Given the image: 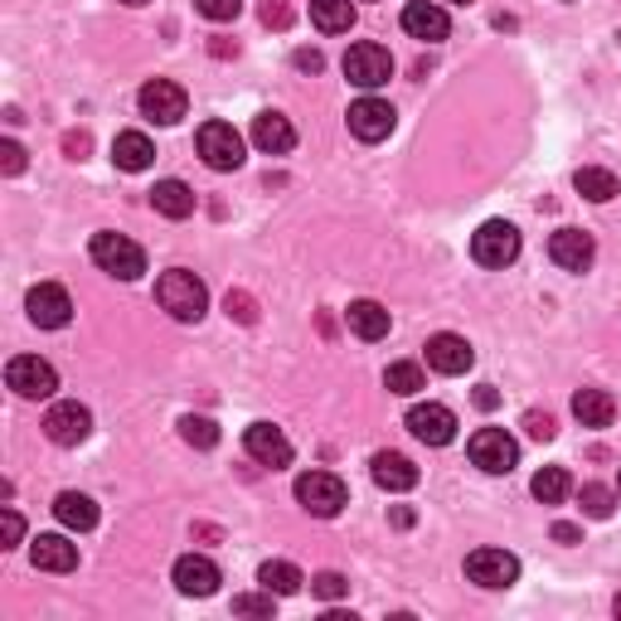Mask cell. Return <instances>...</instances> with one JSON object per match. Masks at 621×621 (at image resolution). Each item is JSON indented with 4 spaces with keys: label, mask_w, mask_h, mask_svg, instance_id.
Instances as JSON below:
<instances>
[{
    "label": "cell",
    "mask_w": 621,
    "mask_h": 621,
    "mask_svg": "<svg viewBox=\"0 0 621 621\" xmlns=\"http://www.w3.org/2000/svg\"><path fill=\"white\" fill-rule=\"evenodd\" d=\"M223 307H229V315H233V321H243V325L258 321V307H253V297H248V292H229V297H223Z\"/></svg>",
    "instance_id": "38"
},
{
    "label": "cell",
    "mask_w": 621,
    "mask_h": 621,
    "mask_svg": "<svg viewBox=\"0 0 621 621\" xmlns=\"http://www.w3.org/2000/svg\"><path fill=\"white\" fill-rule=\"evenodd\" d=\"M243 452L258 461V467H292V442H287L282 428H272V422H253V428L243 432Z\"/></svg>",
    "instance_id": "13"
},
{
    "label": "cell",
    "mask_w": 621,
    "mask_h": 621,
    "mask_svg": "<svg viewBox=\"0 0 621 621\" xmlns=\"http://www.w3.org/2000/svg\"><path fill=\"white\" fill-rule=\"evenodd\" d=\"M176 588L184 592V598H209V592L219 588V568L214 559H204V553H184V559H176Z\"/></svg>",
    "instance_id": "17"
},
{
    "label": "cell",
    "mask_w": 621,
    "mask_h": 621,
    "mask_svg": "<svg viewBox=\"0 0 621 621\" xmlns=\"http://www.w3.org/2000/svg\"><path fill=\"white\" fill-rule=\"evenodd\" d=\"M403 30L413 39H428V44H438V39L452 34V20H447V10L438 0H413V6L403 10Z\"/></svg>",
    "instance_id": "19"
},
{
    "label": "cell",
    "mask_w": 621,
    "mask_h": 621,
    "mask_svg": "<svg viewBox=\"0 0 621 621\" xmlns=\"http://www.w3.org/2000/svg\"><path fill=\"white\" fill-rule=\"evenodd\" d=\"M617 617H621V598H617Z\"/></svg>",
    "instance_id": "50"
},
{
    "label": "cell",
    "mask_w": 621,
    "mask_h": 621,
    "mask_svg": "<svg viewBox=\"0 0 621 621\" xmlns=\"http://www.w3.org/2000/svg\"><path fill=\"white\" fill-rule=\"evenodd\" d=\"M292 63H297V69H301V73H321V69H325V59H321V49H297V54H292Z\"/></svg>",
    "instance_id": "41"
},
{
    "label": "cell",
    "mask_w": 621,
    "mask_h": 621,
    "mask_svg": "<svg viewBox=\"0 0 621 621\" xmlns=\"http://www.w3.org/2000/svg\"><path fill=\"white\" fill-rule=\"evenodd\" d=\"M30 559H34V568H44V573H73L78 544H69L63 534H39L30 544Z\"/></svg>",
    "instance_id": "22"
},
{
    "label": "cell",
    "mask_w": 621,
    "mask_h": 621,
    "mask_svg": "<svg viewBox=\"0 0 621 621\" xmlns=\"http://www.w3.org/2000/svg\"><path fill=\"white\" fill-rule=\"evenodd\" d=\"M258 583L268 588V592H277V598H292V592H301V583H307V578H301V568H297V563L268 559V563L258 568Z\"/></svg>",
    "instance_id": "29"
},
{
    "label": "cell",
    "mask_w": 621,
    "mask_h": 621,
    "mask_svg": "<svg viewBox=\"0 0 621 621\" xmlns=\"http://www.w3.org/2000/svg\"><path fill=\"white\" fill-rule=\"evenodd\" d=\"M447 6H475V0H447Z\"/></svg>",
    "instance_id": "48"
},
{
    "label": "cell",
    "mask_w": 621,
    "mask_h": 621,
    "mask_svg": "<svg viewBox=\"0 0 621 621\" xmlns=\"http://www.w3.org/2000/svg\"><path fill=\"white\" fill-rule=\"evenodd\" d=\"M369 475H374L379 491H393V495H403V491L418 485V467L403 452H379L374 461H369Z\"/></svg>",
    "instance_id": "20"
},
{
    "label": "cell",
    "mask_w": 621,
    "mask_h": 621,
    "mask_svg": "<svg viewBox=\"0 0 621 621\" xmlns=\"http://www.w3.org/2000/svg\"><path fill=\"white\" fill-rule=\"evenodd\" d=\"M524 428H530V438H534V442H553V432H559L549 413H524Z\"/></svg>",
    "instance_id": "39"
},
{
    "label": "cell",
    "mask_w": 621,
    "mask_h": 621,
    "mask_svg": "<svg viewBox=\"0 0 621 621\" xmlns=\"http://www.w3.org/2000/svg\"><path fill=\"white\" fill-rule=\"evenodd\" d=\"M311 592H315V598H325V602H335V598H345V592H350V583H345V573L325 568V573L311 578Z\"/></svg>",
    "instance_id": "35"
},
{
    "label": "cell",
    "mask_w": 621,
    "mask_h": 621,
    "mask_svg": "<svg viewBox=\"0 0 621 621\" xmlns=\"http://www.w3.org/2000/svg\"><path fill=\"white\" fill-rule=\"evenodd\" d=\"M253 147L262 156H287L297 147V127L282 112H258L253 117Z\"/></svg>",
    "instance_id": "21"
},
{
    "label": "cell",
    "mask_w": 621,
    "mask_h": 621,
    "mask_svg": "<svg viewBox=\"0 0 621 621\" xmlns=\"http://www.w3.org/2000/svg\"><path fill=\"white\" fill-rule=\"evenodd\" d=\"M156 301H161V311H170L176 321H200V315L209 311V292H204V282L194 272H184V268H170L161 272V282H156Z\"/></svg>",
    "instance_id": "1"
},
{
    "label": "cell",
    "mask_w": 621,
    "mask_h": 621,
    "mask_svg": "<svg viewBox=\"0 0 621 621\" xmlns=\"http://www.w3.org/2000/svg\"><path fill=\"white\" fill-rule=\"evenodd\" d=\"M311 24L321 34H345L354 24V0H311Z\"/></svg>",
    "instance_id": "28"
},
{
    "label": "cell",
    "mask_w": 621,
    "mask_h": 621,
    "mask_svg": "<svg viewBox=\"0 0 621 621\" xmlns=\"http://www.w3.org/2000/svg\"><path fill=\"white\" fill-rule=\"evenodd\" d=\"M272 598L277 592H268V588H262V598L258 592H243V598H233V612L238 617H272Z\"/></svg>",
    "instance_id": "36"
},
{
    "label": "cell",
    "mask_w": 621,
    "mask_h": 621,
    "mask_svg": "<svg viewBox=\"0 0 621 621\" xmlns=\"http://www.w3.org/2000/svg\"><path fill=\"white\" fill-rule=\"evenodd\" d=\"M297 500H301V510H311L315 520H335L340 510H345V481L340 475H330V471H307V475H297Z\"/></svg>",
    "instance_id": "3"
},
{
    "label": "cell",
    "mask_w": 621,
    "mask_h": 621,
    "mask_svg": "<svg viewBox=\"0 0 621 621\" xmlns=\"http://www.w3.org/2000/svg\"><path fill=\"white\" fill-rule=\"evenodd\" d=\"M54 514H59V524H69V530H78V534H88L92 524H98V505H92L83 491H63L54 500Z\"/></svg>",
    "instance_id": "27"
},
{
    "label": "cell",
    "mask_w": 621,
    "mask_h": 621,
    "mask_svg": "<svg viewBox=\"0 0 621 621\" xmlns=\"http://www.w3.org/2000/svg\"><path fill=\"white\" fill-rule=\"evenodd\" d=\"M553 539H559V544H578L583 530H578V524H553Z\"/></svg>",
    "instance_id": "44"
},
{
    "label": "cell",
    "mask_w": 621,
    "mask_h": 621,
    "mask_svg": "<svg viewBox=\"0 0 621 621\" xmlns=\"http://www.w3.org/2000/svg\"><path fill=\"white\" fill-rule=\"evenodd\" d=\"M122 6H147V0H122Z\"/></svg>",
    "instance_id": "49"
},
{
    "label": "cell",
    "mask_w": 621,
    "mask_h": 621,
    "mask_svg": "<svg viewBox=\"0 0 621 621\" xmlns=\"http://www.w3.org/2000/svg\"><path fill=\"white\" fill-rule=\"evenodd\" d=\"M345 122H350V131H354V137L374 147V141H384V137H389L399 117H393V108H389L384 98H360V102H350Z\"/></svg>",
    "instance_id": "14"
},
{
    "label": "cell",
    "mask_w": 621,
    "mask_h": 621,
    "mask_svg": "<svg viewBox=\"0 0 621 621\" xmlns=\"http://www.w3.org/2000/svg\"><path fill=\"white\" fill-rule=\"evenodd\" d=\"M612 505H617V495L607 491V485H583V514L588 520H607Z\"/></svg>",
    "instance_id": "34"
},
{
    "label": "cell",
    "mask_w": 621,
    "mask_h": 621,
    "mask_svg": "<svg viewBox=\"0 0 621 621\" xmlns=\"http://www.w3.org/2000/svg\"><path fill=\"white\" fill-rule=\"evenodd\" d=\"M345 321H350V330H354V335H360V340H384L389 335V311L384 307H379V301H350V311H345Z\"/></svg>",
    "instance_id": "26"
},
{
    "label": "cell",
    "mask_w": 621,
    "mask_h": 621,
    "mask_svg": "<svg viewBox=\"0 0 621 621\" xmlns=\"http://www.w3.org/2000/svg\"><path fill=\"white\" fill-rule=\"evenodd\" d=\"M549 258L559 262L563 272H588L592 258H598V243H592V233H583V229H559L549 238Z\"/></svg>",
    "instance_id": "16"
},
{
    "label": "cell",
    "mask_w": 621,
    "mask_h": 621,
    "mask_svg": "<svg viewBox=\"0 0 621 621\" xmlns=\"http://www.w3.org/2000/svg\"><path fill=\"white\" fill-rule=\"evenodd\" d=\"M617 491H621V481H617Z\"/></svg>",
    "instance_id": "51"
},
{
    "label": "cell",
    "mask_w": 621,
    "mask_h": 621,
    "mask_svg": "<svg viewBox=\"0 0 621 621\" xmlns=\"http://www.w3.org/2000/svg\"><path fill=\"white\" fill-rule=\"evenodd\" d=\"M44 432H49V442L54 447H78V442H88V432H92V413L83 403L63 399V403H54L44 413Z\"/></svg>",
    "instance_id": "12"
},
{
    "label": "cell",
    "mask_w": 621,
    "mask_h": 621,
    "mask_svg": "<svg viewBox=\"0 0 621 621\" xmlns=\"http://www.w3.org/2000/svg\"><path fill=\"white\" fill-rule=\"evenodd\" d=\"M0 170H6V176H20V170H24V151L16 147V141H6V147H0Z\"/></svg>",
    "instance_id": "40"
},
{
    "label": "cell",
    "mask_w": 621,
    "mask_h": 621,
    "mask_svg": "<svg viewBox=\"0 0 621 621\" xmlns=\"http://www.w3.org/2000/svg\"><path fill=\"white\" fill-rule=\"evenodd\" d=\"M63 147H69V156H73V161H83V151H88V137H83V131H78V137H69V141H63Z\"/></svg>",
    "instance_id": "45"
},
{
    "label": "cell",
    "mask_w": 621,
    "mask_h": 621,
    "mask_svg": "<svg viewBox=\"0 0 621 621\" xmlns=\"http://www.w3.org/2000/svg\"><path fill=\"white\" fill-rule=\"evenodd\" d=\"M194 147H200L209 170H238L243 166V137H238L229 122H204L200 137H194Z\"/></svg>",
    "instance_id": "8"
},
{
    "label": "cell",
    "mask_w": 621,
    "mask_h": 621,
    "mask_svg": "<svg viewBox=\"0 0 621 621\" xmlns=\"http://www.w3.org/2000/svg\"><path fill=\"white\" fill-rule=\"evenodd\" d=\"M467 452H471V461H475V467H481L485 475H510L514 461H520V442H514L505 428H481V432L471 438Z\"/></svg>",
    "instance_id": "5"
},
{
    "label": "cell",
    "mask_w": 621,
    "mask_h": 621,
    "mask_svg": "<svg viewBox=\"0 0 621 621\" xmlns=\"http://www.w3.org/2000/svg\"><path fill=\"white\" fill-rule=\"evenodd\" d=\"M24 311H30V321L39 330H63V325L73 321V301H69V292H63L59 282L30 287V297H24Z\"/></svg>",
    "instance_id": "10"
},
{
    "label": "cell",
    "mask_w": 621,
    "mask_h": 621,
    "mask_svg": "<svg viewBox=\"0 0 621 621\" xmlns=\"http://www.w3.org/2000/svg\"><path fill=\"white\" fill-rule=\"evenodd\" d=\"M112 161H117V170H147L151 161H156V147H151V137L147 131H122V137L112 141Z\"/></svg>",
    "instance_id": "25"
},
{
    "label": "cell",
    "mask_w": 621,
    "mask_h": 621,
    "mask_svg": "<svg viewBox=\"0 0 621 621\" xmlns=\"http://www.w3.org/2000/svg\"><path fill=\"white\" fill-rule=\"evenodd\" d=\"M92 262L117 282H137L147 272V253L122 233H92Z\"/></svg>",
    "instance_id": "2"
},
{
    "label": "cell",
    "mask_w": 621,
    "mask_h": 621,
    "mask_svg": "<svg viewBox=\"0 0 621 621\" xmlns=\"http://www.w3.org/2000/svg\"><path fill=\"white\" fill-rule=\"evenodd\" d=\"M180 438L190 442V447H200V452H209V447H219V428H214V418L184 413V418H180Z\"/></svg>",
    "instance_id": "33"
},
{
    "label": "cell",
    "mask_w": 621,
    "mask_h": 621,
    "mask_svg": "<svg viewBox=\"0 0 621 621\" xmlns=\"http://www.w3.org/2000/svg\"><path fill=\"white\" fill-rule=\"evenodd\" d=\"M408 432L428 447H447L457 438V413L442 408V403H418L413 413H408Z\"/></svg>",
    "instance_id": "15"
},
{
    "label": "cell",
    "mask_w": 621,
    "mask_h": 621,
    "mask_svg": "<svg viewBox=\"0 0 621 621\" xmlns=\"http://www.w3.org/2000/svg\"><path fill=\"white\" fill-rule=\"evenodd\" d=\"M24 539V520H20V510H6V549H16Z\"/></svg>",
    "instance_id": "42"
},
{
    "label": "cell",
    "mask_w": 621,
    "mask_h": 621,
    "mask_svg": "<svg viewBox=\"0 0 621 621\" xmlns=\"http://www.w3.org/2000/svg\"><path fill=\"white\" fill-rule=\"evenodd\" d=\"M151 209L156 214H166V219H190L194 214V190L184 180H156Z\"/></svg>",
    "instance_id": "24"
},
{
    "label": "cell",
    "mask_w": 621,
    "mask_h": 621,
    "mask_svg": "<svg viewBox=\"0 0 621 621\" xmlns=\"http://www.w3.org/2000/svg\"><path fill=\"white\" fill-rule=\"evenodd\" d=\"M530 491H534L539 505H563L568 491H573V475H568L563 467H544V471H534Z\"/></svg>",
    "instance_id": "31"
},
{
    "label": "cell",
    "mask_w": 621,
    "mask_h": 621,
    "mask_svg": "<svg viewBox=\"0 0 621 621\" xmlns=\"http://www.w3.org/2000/svg\"><path fill=\"white\" fill-rule=\"evenodd\" d=\"M573 418L583 422V428H612L617 399L607 389H578L573 393Z\"/></svg>",
    "instance_id": "23"
},
{
    "label": "cell",
    "mask_w": 621,
    "mask_h": 621,
    "mask_svg": "<svg viewBox=\"0 0 621 621\" xmlns=\"http://www.w3.org/2000/svg\"><path fill=\"white\" fill-rule=\"evenodd\" d=\"M194 10H200L204 20L223 24V20H238V10H243V0H194Z\"/></svg>",
    "instance_id": "37"
},
{
    "label": "cell",
    "mask_w": 621,
    "mask_h": 621,
    "mask_svg": "<svg viewBox=\"0 0 621 621\" xmlns=\"http://www.w3.org/2000/svg\"><path fill=\"white\" fill-rule=\"evenodd\" d=\"M393 524H399V530H408V524H413V510L399 505V510H393Z\"/></svg>",
    "instance_id": "47"
},
{
    "label": "cell",
    "mask_w": 621,
    "mask_h": 621,
    "mask_svg": "<svg viewBox=\"0 0 621 621\" xmlns=\"http://www.w3.org/2000/svg\"><path fill=\"white\" fill-rule=\"evenodd\" d=\"M495 403H500L495 389H475V408H495Z\"/></svg>",
    "instance_id": "46"
},
{
    "label": "cell",
    "mask_w": 621,
    "mask_h": 621,
    "mask_svg": "<svg viewBox=\"0 0 621 621\" xmlns=\"http://www.w3.org/2000/svg\"><path fill=\"white\" fill-rule=\"evenodd\" d=\"M345 78H350L354 88H364V92L384 88L389 78H393L389 49H384V44H350V49H345Z\"/></svg>",
    "instance_id": "7"
},
{
    "label": "cell",
    "mask_w": 621,
    "mask_h": 621,
    "mask_svg": "<svg viewBox=\"0 0 621 621\" xmlns=\"http://www.w3.org/2000/svg\"><path fill=\"white\" fill-rule=\"evenodd\" d=\"M6 384L20 393V399H54L59 389V374L49 360H39V354H16V360L6 364Z\"/></svg>",
    "instance_id": "6"
},
{
    "label": "cell",
    "mask_w": 621,
    "mask_h": 621,
    "mask_svg": "<svg viewBox=\"0 0 621 621\" xmlns=\"http://www.w3.org/2000/svg\"><path fill=\"white\" fill-rule=\"evenodd\" d=\"M287 20H292L287 16V6H272V0L262 6V24H287Z\"/></svg>",
    "instance_id": "43"
},
{
    "label": "cell",
    "mask_w": 621,
    "mask_h": 621,
    "mask_svg": "<svg viewBox=\"0 0 621 621\" xmlns=\"http://www.w3.org/2000/svg\"><path fill=\"white\" fill-rule=\"evenodd\" d=\"M471 258L481 262V268H510V262L520 258V229L505 219L481 223V229L471 233Z\"/></svg>",
    "instance_id": "4"
},
{
    "label": "cell",
    "mask_w": 621,
    "mask_h": 621,
    "mask_svg": "<svg viewBox=\"0 0 621 621\" xmlns=\"http://www.w3.org/2000/svg\"><path fill=\"white\" fill-rule=\"evenodd\" d=\"M141 117H151V122H161V127H176L184 108H190V98H184V88L180 83H170V78H151L147 88H141Z\"/></svg>",
    "instance_id": "11"
},
{
    "label": "cell",
    "mask_w": 621,
    "mask_h": 621,
    "mask_svg": "<svg viewBox=\"0 0 621 621\" xmlns=\"http://www.w3.org/2000/svg\"><path fill=\"white\" fill-rule=\"evenodd\" d=\"M384 389H389V393H403V399H413V393L428 389V374H422V364L399 360V364L384 369Z\"/></svg>",
    "instance_id": "32"
},
{
    "label": "cell",
    "mask_w": 621,
    "mask_h": 621,
    "mask_svg": "<svg viewBox=\"0 0 621 621\" xmlns=\"http://www.w3.org/2000/svg\"><path fill=\"white\" fill-rule=\"evenodd\" d=\"M573 190L583 194V200H592V204H607V200H617V190H621V184H617L612 170H602V166H583V170L573 176Z\"/></svg>",
    "instance_id": "30"
},
{
    "label": "cell",
    "mask_w": 621,
    "mask_h": 621,
    "mask_svg": "<svg viewBox=\"0 0 621 621\" xmlns=\"http://www.w3.org/2000/svg\"><path fill=\"white\" fill-rule=\"evenodd\" d=\"M467 578L475 588L500 592V588H510L514 578H520V559L505 553V549H475V553H467Z\"/></svg>",
    "instance_id": "9"
},
{
    "label": "cell",
    "mask_w": 621,
    "mask_h": 621,
    "mask_svg": "<svg viewBox=\"0 0 621 621\" xmlns=\"http://www.w3.org/2000/svg\"><path fill=\"white\" fill-rule=\"evenodd\" d=\"M471 364H475V350L461 335H447V330H442V335L428 340V369H438V374H452L457 379V374H467Z\"/></svg>",
    "instance_id": "18"
}]
</instances>
